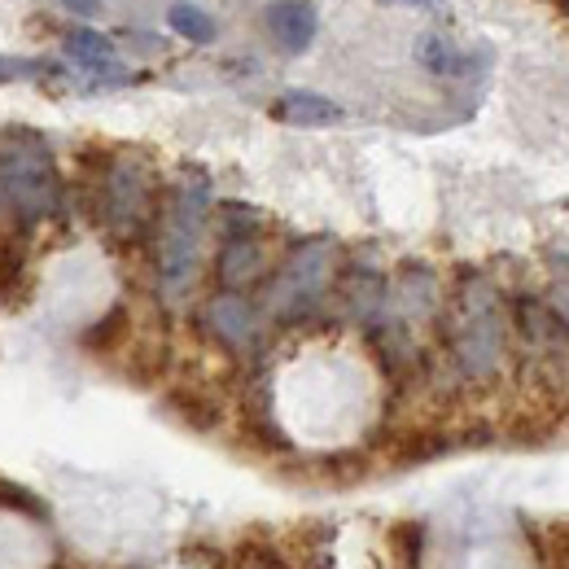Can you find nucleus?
Segmentation results:
<instances>
[{
    "instance_id": "nucleus-10",
    "label": "nucleus",
    "mask_w": 569,
    "mask_h": 569,
    "mask_svg": "<svg viewBox=\"0 0 569 569\" xmlns=\"http://www.w3.org/2000/svg\"><path fill=\"white\" fill-rule=\"evenodd\" d=\"M263 272V246L254 237H232L223 250H219V281L228 289H241Z\"/></svg>"
},
{
    "instance_id": "nucleus-17",
    "label": "nucleus",
    "mask_w": 569,
    "mask_h": 569,
    "mask_svg": "<svg viewBox=\"0 0 569 569\" xmlns=\"http://www.w3.org/2000/svg\"><path fill=\"white\" fill-rule=\"evenodd\" d=\"M399 4H426V9H433V4H442V0H399Z\"/></svg>"
},
{
    "instance_id": "nucleus-12",
    "label": "nucleus",
    "mask_w": 569,
    "mask_h": 569,
    "mask_svg": "<svg viewBox=\"0 0 569 569\" xmlns=\"http://www.w3.org/2000/svg\"><path fill=\"white\" fill-rule=\"evenodd\" d=\"M417 62H421L429 74H460L465 71V53H460L442 31H426V36L417 40Z\"/></svg>"
},
{
    "instance_id": "nucleus-9",
    "label": "nucleus",
    "mask_w": 569,
    "mask_h": 569,
    "mask_svg": "<svg viewBox=\"0 0 569 569\" xmlns=\"http://www.w3.org/2000/svg\"><path fill=\"white\" fill-rule=\"evenodd\" d=\"M62 44H67V58L79 62L83 71L106 74V79H128L123 71H114V40L110 36H101L92 27H74V31H67Z\"/></svg>"
},
{
    "instance_id": "nucleus-13",
    "label": "nucleus",
    "mask_w": 569,
    "mask_h": 569,
    "mask_svg": "<svg viewBox=\"0 0 569 569\" xmlns=\"http://www.w3.org/2000/svg\"><path fill=\"white\" fill-rule=\"evenodd\" d=\"M44 74L40 62H13V58H0V79H36Z\"/></svg>"
},
{
    "instance_id": "nucleus-4",
    "label": "nucleus",
    "mask_w": 569,
    "mask_h": 569,
    "mask_svg": "<svg viewBox=\"0 0 569 569\" xmlns=\"http://www.w3.org/2000/svg\"><path fill=\"white\" fill-rule=\"evenodd\" d=\"M329 263H333V246L329 241H307L298 246L284 268L277 272V281L268 289V307L281 316V320H298L307 316V307H316V298L325 293L329 284Z\"/></svg>"
},
{
    "instance_id": "nucleus-14",
    "label": "nucleus",
    "mask_w": 569,
    "mask_h": 569,
    "mask_svg": "<svg viewBox=\"0 0 569 569\" xmlns=\"http://www.w3.org/2000/svg\"><path fill=\"white\" fill-rule=\"evenodd\" d=\"M548 307H552V316H561L569 325V281H561L552 293H548Z\"/></svg>"
},
{
    "instance_id": "nucleus-1",
    "label": "nucleus",
    "mask_w": 569,
    "mask_h": 569,
    "mask_svg": "<svg viewBox=\"0 0 569 569\" xmlns=\"http://www.w3.org/2000/svg\"><path fill=\"white\" fill-rule=\"evenodd\" d=\"M211 189L207 180H184L162 214V237H158V277L167 293L189 289L198 277V246H202V219H207Z\"/></svg>"
},
{
    "instance_id": "nucleus-11",
    "label": "nucleus",
    "mask_w": 569,
    "mask_h": 569,
    "mask_svg": "<svg viewBox=\"0 0 569 569\" xmlns=\"http://www.w3.org/2000/svg\"><path fill=\"white\" fill-rule=\"evenodd\" d=\"M167 27H171L180 40H189V44H214V36H219L211 13H207L202 4H189V0H176V4L167 9Z\"/></svg>"
},
{
    "instance_id": "nucleus-15",
    "label": "nucleus",
    "mask_w": 569,
    "mask_h": 569,
    "mask_svg": "<svg viewBox=\"0 0 569 569\" xmlns=\"http://www.w3.org/2000/svg\"><path fill=\"white\" fill-rule=\"evenodd\" d=\"M13 272H18V259H13V250H9V246H0V289L13 281Z\"/></svg>"
},
{
    "instance_id": "nucleus-18",
    "label": "nucleus",
    "mask_w": 569,
    "mask_h": 569,
    "mask_svg": "<svg viewBox=\"0 0 569 569\" xmlns=\"http://www.w3.org/2000/svg\"><path fill=\"white\" fill-rule=\"evenodd\" d=\"M561 4H566V13H569V0H561Z\"/></svg>"
},
{
    "instance_id": "nucleus-2",
    "label": "nucleus",
    "mask_w": 569,
    "mask_h": 569,
    "mask_svg": "<svg viewBox=\"0 0 569 569\" xmlns=\"http://www.w3.org/2000/svg\"><path fill=\"white\" fill-rule=\"evenodd\" d=\"M451 351L460 359V368L469 377H487L499 368L503 356V325H499L496 289L487 281H465L460 289V311H456V329H451Z\"/></svg>"
},
{
    "instance_id": "nucleus-3",
    "label": "nucleus",
    "mask_w": 569,
    "mask_h": 569,
    "mask_svg": "<svg viewBox=\"0 0 569 569\" xmlns=\"http://www.w3.org/2000/svg\"><path fill=\"white\" fill-rule=\"evenodd\" d=\"M0 193L22 219H44L58 207V176L40 144L0 153Z\"/></svg>"
},
{
    "instance_id": "nucleus-8",
    "label": "nucleus",
    "mask_w": 569,
    "mask_h": 569,
    "mask_svg": "<svg viewBox=\"0 0 569 569\" xmlns=\"http://www.w3.org/2000/svg\"><path fill=\"white\" fill-rule=\"evenodd\" d=\"M272 119H281L289 128H329V123H342V106L320 97V92H284L272 101Z\"/></svg>"
},
{
    "instance_id": "nucleus-16",
    "label": "nucleus",
    "mask_w": 569,
    "mask_h": 569,
    "mask_svg": "<svg viewBox=\"0 0 569 569\" xmlns=\"http://www.w3.org/2000/svg\"><path fill=\"white\" fill-rule=\"evenodd\" d=\"M71 13H79V18H92L97 13V0H62Z\"/></svg>"
},
{
    "instance_id": "nucleus-7",
    "label": "nucleus",
    "mask_w": 569,
    "mask_h": 569,
    "mask_svg": "<svg viewBox=\"0 0 569 569\" xmlns=\"http://www.w3.org/2000/svg\"><path fill=\"white\" fill-rule=\"evenodd\" d=\"M207 325H211V333L219 342H228V347H237V351L259 338V316H254V307H250L241 293H219V298H211Z\"/></svg>"
},
{
    "instance_id": "nucleus-5",
    "label": "nucleus",
    "mask_w": 569,
    "mask_h": 569,
    "mask_svg": "<svg viewBox=\"0 0 569 569\" xmlns=\"http://www.w3.org/2000/svg\"><path fill=\"white\" fill-rule=\"evenodd\" d=\"M149 211V171L137 158H119L106 180V219L114 232H137Z\"/></svg>"
},
{
    "instance_id": "nucleus-6",
    "label": "nucleus",
    "mask_w": 569,
    "mask_h": 569,
    "mask_svg": "<svg viewBox=\"0 0 569 569\" xmlns=\"http://www.w3.org/2000/svg\"><path fill=\"white\" fill-rule=\"evenodd\" d=\"M263 22H268L272 40L281 44L284 53H307L316 31H320V13L307 0H277V4H268Z\"/></svg>"
}]
</instances>
